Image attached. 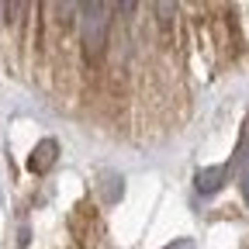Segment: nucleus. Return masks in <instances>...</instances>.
<instances>
[{"label": "nucleus", "mask_w": 249, "mask_h": 249, "mask_svg": "<svg viewBox=\"0 0 249 249\" xmlns=\"http://www.w3.org/2000/svg\"><path fill=\"white\" fill-rule=\"evenodd\" d=\"M166 249H197V246H194L191 239H177V242H170Z\"/></svg>", "instance_id": "4"}, {"label": "nucleus", "mask_w": 249, "mask_h": 249, "mask_svg": "<svg viewBox=\"0 0 249 249\" xmlns=\"http://www.w3.org/2000/svg\"><path fill=\"white\" fill-rule=\"evenodd\" d=\"M55 156H59L55 139H42L35 149H31V156H28V170H31V173H45V170L55 163Z\"/></svg>", "instance_id": "3"}, {"label": "nucleus", "mask_w": 249, "mask_h": 249, "mask_svg": "<svg viewBox=\"0 0 249 249\" xmlns=\"http://www.w3.org/2000/svg\"><path fill=\"white\" fill-rule=\"evenodd\" d=\"M83 45L90 52H97L104 45V28H107V7L104 4H83Z\"/></svg>", "instance_id": "1"}, {"label": "nucleus", "mask_w": 249, "mask_h": 249, "mask_svg": "<svg viewBox=\"0 0 249 249\" xmlns=\"http://www.w3.org/2000/svg\"><path fill=\"white\" fill-rule=\"evenodd\" d=\"M242 194H246V204H249V170H246V177H242Z\"/></svg>", "instance_id": "5"}, {"label": "nucleus", "mask_w": 249, "mask_h": 249, "mask_svg": "<svg viewBox=\"0 0 249 249\" xmlns=\"http://www.w3.org/2000/svg\"><path fill=\"white\" fill-rule=\"evenodd\" d=\"M225 180H229V170H225V166H208V170H197L194 187H197V194L211 197V194H218V191L225 187Z\"/></svg>", "instance_id": "2"}]
</instances>
